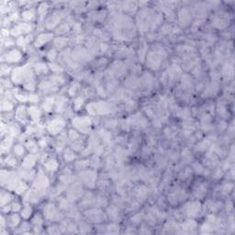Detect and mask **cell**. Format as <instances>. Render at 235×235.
Here are the masks:
<instances>
[{"label": "cell", "mask_w": 235, "mask_h": 235, "mask_svg": "<svg viewBox=\"0 0 235 235\" xmlns=\"http://www.w3.org/2000/svg\"><path fill=\"white\" fill-rule=\"evenodd\" d=\"M19 222H20V219L17 214H13L8 218V225L12 228L17 227Z\"/></svg>", "instance_id": "17"}, {"label": "cell", "mask_w": 235, "mask_h": 235, "mask_svg": "<svg viewBox=\"0 0 235 235\" xmlns=\"http://www.w3.org/2000/svg\"><path fill=\"white\" fill-rule=\"evenodd\" d=\"M11 198H12V196L9 193L2 191L1 192V205H2V207H5L11 200Z\"/></svg>", "instance_id": "16"}, {"label": "cell", "mask_w": 235, "mask_h": 235, "mask_svg": "<svg viewBox=\"0 0 235 235\" xmlns=\"http://www.w3.org/2000/svg\"><path fill=\"white\" fill-rule=\"evenodd\" d=\"M52 105H53V99L51 98V97H48L45 99V101L43 102V109L45 111L49 112L52 110Z\"/></svg>", "instance_id": "18"}, {"label": "cell", "mask_w": 235, "mask_h": 235, "mask_svg": "<svg viewBox=\"0 0 235 235\" xmlns=\"http://www.w3.org/2000/svg\"><path fill=\"white\" fill-rule=\"evenodd\" d=\"M75 158H76L75 153H73V152L70 151V150H66V151H65V153H64V160H65L66 162H71V161H73Z\"/></svg>", "instance_id": "22"}, {"label": "cell", "mask_w": 235, "mask_h": 235, "mask_svg": "<svg viewBox=\"0 0 235 235\" xmlns=\"http://www.w3.org/2000/svg\"><path fill=\"white\" fill-rule=\"evenodd\" d=\"M44 166H45V168H46L48 171H50V172H54V171H56V169L58 168V163H57L56 160L52 159V160L47 161V162L45 163Z\"/></svg>", "instance_id": "14"}, {"label": "cell", "mask_w": 235, "mask_h": 235, "mask_svg": "<svg viewBox=\"0 0 235 235\" xmlns=\"http://www.w3.org/2000/svg\"><path fill=\"white\" fill-rule=\"evenodd\" d=\"M35 162H36V157L34 155H29L27 156L25 159H24V162H23V167L26 169H29V168H31V167L35 164Z\"/></svg>", "instance_id": "12"}, {"label": "cell", "mask_w": 235, "mask_h": 235, "mask_svg": "<svg viewBox=\"0 0 235 235\" xmlns=\"http://www.w3.org/2000/svg\"><path fill=\"white\" fill-rule=\"evenodd\" d=\"M69 137H70V139H71V140L76 141L77 138H79V134H78L76 131H75V130L71 129V130L69 131Z\"/></svg>", "instance_id": "30"}, {"label": "cell", "mask_w": 235, "mask_h": 235, "mask_svg": "<svg viewBox=\"0 0 235 235\" xmlns=\"http://www.w3.org/2000/svg\"><path fill=\"white\" fill-rule=\"evenodd\" d=\"M73 148L76 150V151H80L83 147V143L81 141H78V142H75L74 144L72 145Z\"/></svg>", "instance_id": "31"}, {"label": "cell", "mask_w": 235, "mask_h": 235, "mask_svg": "<svg viewBox=\"0 0 235 235\" xmlns=\"http://www.w3.org/2000/svg\"><path fill=\"white\" fill-rule=\"evenodd\" d=\"M22 58V54L18 50H11L10 52H8L5 56H3V60L6 61L7 62H18L21 60Z\"/></svg>", "instance_id": "5"}, {"label": "cell", "mask_w": 235, "mask_h": 235, "mask_svg": "<svg viewBox=\"0 0 235 235\" xmlns=\"http://www.w3.org/2000/svg\"><path fill=\"white\" fill-rule=\"evenodd\" d=\"M63 17V13L62 12H55L52 15V17L47 20V27L48 28H52L54 27L56 24H58L60 22V20L62 19V18Z\"/></svg>", "instance_id": "7"}, {"label": "cell", "mask_w": 235, "mask_h": 235, "mask_svg": "<svg viewBox=\"0 0 235 235\" xmlns=\"http://www.w3.org/2000/svg\"><path fill=\"white\" fill-rule=\"evenodd\" d=\"M48 184H49V181H48L47 177L45 176V175L42 174V172H40L37 176V180L35 182V186L38 189H43L48 186Z\"/></svg>", "instance_id": "6"}, {"label": "cell", "mask_w": 235, "mask_h": 235, "mask_svg": "<svg viewBox=\"0 0 235 235\" xmlns=\"http://www.w3.org/2000/svg\"><path fill=\"white\" fill-rule=\"evenodd\" d=\"M12 143V139L11 138H7L3 143H2V152H8L9 150V147Z\"/></svg>", "instance_id": "23"}, {"label": "cell", "mask_w": 235, "mask_h": 235, "mask_svg": "<svg viewBox=\"0 0 235 235\" xmlns=\"http://www.w3.org/2000/svg\"><path fill=\"white\" fill-rule=\"evenodd\" d=\"M26 189H27V185L24 184V183H22V182H20L15 190H16V192H17L18 194H22Z\"/></svg>", "instance_id": "27"}, {"label": "cell", "mask_w": 235, "mask_h": 235, "mask_svg": "<svg viewBox=\"0 0 235 235\" xmlns=\"http://www.w3.org/2000/svg\"><path fill=\"white\" fill-rule=\"evenodd\" d=\"M16 119L20 122L27 120V110L24 106H19L16 110Z\"/></svg>", "instance_id": "9"}, {"label": "cell", "mask_w": 235, "mask_h": 235, "mask_svg": "<svg viewBox=\"0 0 235 235\" xmlns=\"http://www.w3.org/2000/svg\"><path fill=\"white\" fill-rule=\"evenodd\" d=\"M31 37L32 36H27V37H19L18 39V41H17V43H18V45H19V46H22V47H24V46H26L27 44H29V42L31 41Z\"/></svg>", "instance_id": "19"}, {"label": "cell", "mask_w": 235, "mask_h": 235, "mask_svg": "<svg viewBox=\"0 0 235 235\" xmlns=\"http://www.w3.org/2000/svg\"><path fill=\"white\" fill-rule=\"evenodd\" d=\"M48 58L50 59V60H54V58L56 57V52L55 51H53V50H51L49 52H48Z\"/></svg>", "instance_id": "34"}, {"label": "cell", "mask_w": 235, "mask_h": 235, "mask_svg": "<svg viewBox=\"0 0 235 235\" xmlns=\"http://www.w3.org/2000/svg\"><path fill=\"white\" fill-rule=\"evenodd\" d=\"M12 81L16 84H26L29 81L33 80V76H32V71L29 67V65H25L20 68H16L13 70L12 75H11Z\"/></svg>", "instance_id": "1"}, {"label": "cell", "mask_w": 235, "mask_h": 235, "mask_svg": "<svg viewBox=\"0 0 235 235\" xmlns=\"http://www.w3.org/2000/svg\"><path fill=\"white\" fill-rule=\"evenodd\" d=\"M32 25L29 23H20L17 26H15L12 29H11V34L14 36H18L20 34H23V33H28L30 30H32Z\"/></svg>", "instance_id": "4"}, {"label": "cell", "mask_w": 235, "mask_h": 235, "mask_svg": "<svg viewBox=\"0 0 235 235\" xmlns=\"http://www.w3.org/2000/svg\"><path fill=\"white\" fill-rule=\"evenodd\" d=\"M20 209H21V206H20V204H19V203H18V202H14V203L11 205V210H12V211H14V212L18 211Z\"/></svg>", "instance_id": "33"}, {"label": "cell", "mask_w": 235, "mask_h": 235, "mask_svg": "<svg viewBox=\"0 0 235 235\" xmlns=\"http://www.w3.org/2000/svg\"><path fill=\"white\" fill-rule=\"evenodd\" d=\"M31 213H32V209H31L29 206L25 207V208L22 210V211H21V215H22V217H23L24 219L29 218V216L31 215Z\"/></svg>", "instance_id": "24"}, {"label": "cell", "mask_w": 235, "mask_h": 235, "mask_svg": "<svg viewBox=\"0 0 235 235\" xmlns=\"http://www.w3.org/2000/svg\"><path fill=\"white\" fill-rule=\"evenodd\" d=\"M34 69H35V72H36L37 75H43V74L45 75L48 72V67L43 62L36 63L35 66H34Z\"/></svg>", "instance_id": "13"}, {"label": "cell", "mask_w": 235, "mask_h": 235, "mask_svg": "<svg viewBox=\"0 0 235 235\" xmlns=\"http://www.w3.org/2000/svg\"><path fill=\"white\" fill-rule=\"evenodd\" d=\"M44 214H45V217L50 220H52V219L53 220L55 217H57V218L59 217V214L57 213V210L53 205H48L44 210Z\"/></svg>", "instance_id": "11"}, {"label": "cell", "mask_w": 235, "mask_h": 235, "mask_svg": "<svg viewBox=\"0 0 235 235\" xmlns=\"http://www.w3.org/2000/svg\"><path fill=\"white\" fill-rule=\"evenodd\" d=\"M33 223L36 224L37 226H39L42 223V219L41 218L40 215H36L34 218H33Z\"/></svg>", "instance_id": "32"}, {"label": "cell", "mask_w": 235, "mask_h": 235, "mask_svg": "<svg viewBox=\"0 0 235 235\" xmlns=\"http://www.w3.org/2000/svg\"><path fill=\"white\" fill-rule=\"evenodd\" d=\"M1 109L3 111H10L13 109V105L8 101V100H2Z\"/></svg>", "instance_id": "20"}, {"label": "cell", "mask_w": 235, "mask_h": 235, "mask_svg": "<svg viewBox=\"0 0 235 235\" xmlns=\"http://www.w3.org/2000/svg\"><path fill=\"white\" fill-rule=\"evenodd\" d=\"M69 25H68V23H64V24H62L59 28H58V29L56 30L57 31V33H60V34H62V33H65V32H67L69 30Z\"/></svg>", "instance_id": "25"}, {"label": "cell", "mask_w": 235, "mask_h": 235, "mask_svg": "<svg viewBox=\"0 0 235 235\" xmlns=\"http://www.w3.org/2000/svg\"><path fill=\"white\" fill-rule=\"evenodd\" d=\"M47 9H48V5H47L46 3L41 4L40 7H39V8H38V13H39V15H40L41 17H43V15L46 13Z\"/></svg>", "instance_id": "26"}, {"label": "cell", "mask_w": 235, "mask_h": 235, "mask_svg": "<svg viewBox=\"0 0 235 235\" xmlns=\"http://www.w3.org/2000/svg\"><path fill=\"white\" fill-rule=\"evenodd\" d=\"M2 220H1V225H2V227H4V225H5V219H4V217H2V219H1Z\"/></svg>", "instance_id": "35"}, {"label": "cell", "mask_w": 235, "mask_h": 235, "mask_svg": "<svg viewBox=\"0 0 235 235\" xmlns=\"http://www.w3.org/2000/svg\"><path fill=\"white\" fill-rule=\"evenodd\" d=\"M64 127V121L62 119H52L49 125H48V130L51 134L55 135V134L59 133Z\"/></svg>", "instance_id": "3"}, {"label": "cell", "mask_w": 235, "mask_h": 235, "mask_svg": "<svg viewBox=\"0 0 235 235\" xmlns=\"http://www.w3.org/2000/svg\"><path fill=\"white\" fill-rule=\"evenodd\" d=\"M24 153H25V150H24L22 145L17 144V145L14 146V153H15V155H17L18 157H21L24 154Z\"/></svg>", "instance_id": "21"}, {"label": "cell", "mask_w": 235, "mask_h": 235, "mask_svg": "<svg viewBox=\"0 0 235 235\" xmlns=\"http://www.w3.org/2000/svg\"><path fill=\"white\" fill-rule=\"evenodd\" d=\"M52 38V35L51 33H42V34L39 35V37L37 38L36 42H35V46L36 47H41L42 45H43L44 43L50 42Z\"/></svg>", "instance_id": "8"}, {"label": "cell", "mask_w": 235, "mask_h": 235, "mask_svg": "<svg viewBox=\"0 0 235 235\" xmlns=\"http://www.w3.org/2000/svg\"><path fill=\"white\" fill-rule=\"evenodd\" d=\"M35 11L32 10V9H28V10H25L23 13H22V18L23 20L25 21H30L32 20L33 18H35Z\"/></svg>", "instance_id": "15"}, {"label": "cell", "mask_w": 235, "mask_h": 235, "mask_svg": "<svg viewBox=\"0 0 235 235\" xmlns=\"http://www.w3.org/2000/svg\"><path fill=\"white\" fill-rule=\"evenodd\" d=\"M28 114L34 121H38L41 118V110L39 109V108L34 106L28 109Z\"/></svg>", "instance_id": "10"}, {"label": "cell", "mask_w": 235, "mask_h": 235, "mask_svg": "<svg viewBox=\"0 0 235 235\" xmlns=\"http://www.w3.org/2000/svg\"><path fill=\"white\" fill-rule=\"evenodd\" d=\"M83 103H84V99L81 98V97H78V98L76 100V102H75V109H76V110H78V109L82 107Z\"/></svg>", "instance_id": "28"}, {"label": "cell", "mask_w": 235, "mask_h": 235, "mask_svg": "<svg viewBox=\"0 0 235 235\" xmlns=\"http://www.w3.org/2000/svg\"><path fill=\"white\" fill-rule=\"evenodd\" d=\"M73 124L80 129L84 133H88L90 126H91V121L88 118L83 117V118H76L73 120Z\"/></svg>", "instance_id": "2"}, {"label": "cell", "mask_w": 235, "mask_h": 235, "mask_svg": "<svg viewBox=\"0 0 235 235\" xmlns=\"http://www.w3.org/2000/svg\"><path fill=\"white\" fill-rule=\"evenodd\" d=\"M6 161H7V164L10 165V166H14V165L17 163V160H16V158H14V157H12V156H8V157H7Z\"/></svg>", "instance_id": "29"}]
</instances>
